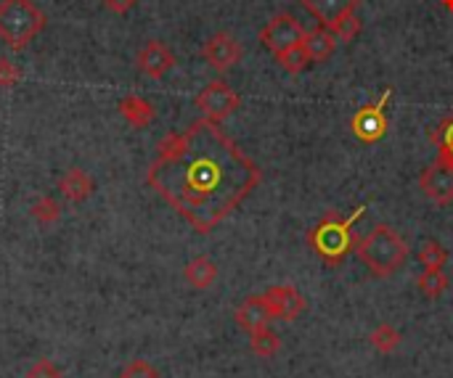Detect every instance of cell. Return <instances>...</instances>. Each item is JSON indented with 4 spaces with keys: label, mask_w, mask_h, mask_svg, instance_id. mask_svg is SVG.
Wrapping results in <instances>:
<instances>
[{
    "label": "cell",
    "mask_w": 453,
    "mask_h": 378,
    "mask_svg": "<svg viewBox=\"0 0 453 378\" xmlns=\"http://www.w3.org/2000/svg\"><path fill=\"white\" fill-rule=\"evenodd\" d=\"M138 72L151 77V79H162L173 66H175V53L162 42V40H149L141 50H138Z\"/></svg>",
    "instance_id": "cell-11"
},
{
    "label": "cell",
    "mask_w": 453,
    "mask_h": 378,
    "mask_svg": "<svg viewBox=\"0 0 453 378\" xmlns=\"http://www.w3.org/2000/svg\"><path fill=\"white\" fill-rule=\"evenodd\" d=\"M234 318H236L239 329H244L247 334H255V331L265 329V326L273 321V318H271V313H268V305H265L263 294H257V297H247V299L236 307Z\"/></svg>",
    "instance_id": "cell-13"
},
{
    "label": "cell",
    "mask_w": 453,
    "mask_h": 378,
    "mask_svg": "<svg viewBox=\"0 0 453 378\" xmlns=\"http://www.w3.org/2000/svg\"><path fill=\"white\" fill-rule=\"evenodd\" d=\"M419 291L427 297V299H441L443 291L449 289V276L443 270H425L417 281Z\"/></svg>",
    "instance_id": "cell-21"
},
{
    "label": "cell",
    "mask_w": 453,
    "mask_h": 378,
    "mask_svg": "<svg viewBox=\"0 0 453 378\" xmlns=\"http://www.w3.org/2000/svg\"><path fill=\"white\" fill-rule=\"evenodd\" d=\"M19 79H21V69L13 61L0 58V87H13Z\"/></svg>",
    "instance_id": "cell-28"
},
{
    "label": "cell",
    "mask_w": 453,
    "mask_h": 378,
    "mask_svg": "<svg viewBox=\"0 0 453 378\" xmlns=\"http://www.w3.org/2000/svg\"><path fill=\"white\" fill-rule=\"evenodd\" d=\"M361 26H364V21H361L356 13H350V16L340 19L337 24H332L329 29L337 34V40H340V42H353V40L361 34Z\"/></svg>",
    "instance_id": "cell-25"
},
{
    "label": "cell",
    "mask_w": 453,
    "mask_h": 378,
    "mask_svg": "<svg viewBox=\"0 0 453 378\" xmlns=\"http://www.w3.org/2000/svg\"><path fill=\"white\" fill-rule=\"evenodd\" d=\"M441 3H443V8H446V11H451L453 13V0H441Z\"/></svg>",
    "instance_id": "cell-30"
},
{
    "label": "cell",
    "mask_w": 453,
    "mask_h": 378,
    "mask_svg": "<svg viewBox=\"0 0 453 378\" xmlns=\"http://www.w3.org/2000/svg\"><path fill=\"white\" fill-rule=\"evenodd\" d=\"M430 140L438 146V159L443 164L453 167V114L446 119H441L433 130H430Z\"/></svg>",
    "instance_id": "cell-18"
},
{
    "label": "cell",
    "mask_w": 453,
    "mask_h": 378,
    "mask_svg": "<svg viewBox=\"0 0 453 378\" xmlns=\"http://www.w3.org/2000/svg\"><path fill=\"white\" fill-rule=\"evenodd\" d=\"M250 350H252V355H257V358H263V360H271V358L279 355L281 339H279V334H276L271 326H265V329L250 334Z\"/></svg>",
    "instance_id": "cell-19"
},
{
    "label": "cell",
    "mask_w": 453,
    "mask_h": 378,
    "mask_svg": "<svg viewBox=\"0 0 453 378\" xmlns=\"http://www.w3.org/2000/svg\"><path fill=\"white\" fill-rule=\"evenodd\" d=\"M242 56H244V48L231 32H215L202 48V58L210 64V69L220 74L231 72L242 61Z\"/></svg>",
    "instance_id": "cell-8"
},
{
    "label": "cell",
    "mask_w": 453,
    "mask_h": 378,
    "mask_svg": "<svg viewBox=\"0 0 453 378\" xmlns=\"http://www.w3.org/2000/svg\"><path fill=\"white\" fill-rule=\"evenodd\" d=\"M419 262L425 265V270H443V265L449 262V252L441 246V241L427 238L419 246Z\"/></svg>",
    "instance_id": "cell-22"
},
{
    "label": "cell",
    "mask_w": 453,
    "mask_h": 378,
    "mask_svg": "<svg viewBox=\"0 0 453 378\" xmlns=\"http://www.w3.org/2000/svg\"><path fill=\"white\" fill-rule=\"evenodd\" d=\"M260 180L263 170L207 117L165 135L146 170L149 188L202 236L236 212Z\"/></svg>",
    "instance_id": "cell-1"
},
{
    "label": "cell",
    "mask_w": 453,
    "mask_h": 378,
    "mask_svg": "<svg viewBox=\"0 0 453 378\" xmlns=\"http://www.w3.org/2000/svg\"><path fill=\"white\" fill-rule=\"evenodd\" d=\"M29 212H32V217H35L40 225H53V223H58V217H61V207H58V201L50 199V196L37 199V201L32 204Z\"/></svg>",
    "instance_id": "cell-24"
},
{
    "label": "cell",
    "mask_w": 453,
    "mask_h": 378,
    "mask_svg": "<svg viewBox=\"0 0 453 378\" xmlns=\"http://www.w3.org/2000/svg\"><path fill=\"white\" fill-rule=\"evenodd\" d=\"M366 212V204H361L350 217H342L340 212H326V217L308 233V244L311 249L319 254V260L326 265V268H340L348 254L353 252L356 246V236H353V228L356 223L364 217Z\"/></svg>",
    "instance_id": "cell-3"
},
{
    "label": "cell",
    "mask_w": 453,
    "mask_h": 378,
    "mask_svg": "<svg viewBox=\"0 0 453 378\" xmlns=\"http://www.w3.org/2000/svg\"><path fill=\"white\" fill-rule=\"evenodd\" d=\"M419 188L422 193L438 204V207H449L453 204V167L443 164L441 159L433 162L422 175H419Z\"/></svg>",
    "instance_id": "cell-10"
},
{
    "label": "cell",
    "mask_w": 453,
    "mask_h": 378,
    "mask_svg": "<svg viewBox=\"0 0 453 378\" xmlns=\"http://www.w3.org/2000/svg\"><path fill=\"white\" fill-rule=\"evenodd\" d=\"M45 29V13L32 0H0V40L11 50L27 48Z\"/></svg>",
    "instance_id": "cell-4"
},
{
    "label": "cell",
    "mask_w": 453,
    "mask_h": 378,
    "mask_svg": "<svg viewBox=\"0 0 453 378\" xmlns=\"http://www.w3.org/2000/svg\"><path fill=\"white\" fill-rule=\"evenodd\" d=\"M300 5L313 13L321 26H332L340 19L356 13L361 8V0H300Z\"/></svg>",
    "instance_id": "cell-12"
},
{
    "label": "cell",
    "mask_w": 453,
    "mask_h": 378,
    "mask_svg": "<svg viewBox=\"0 0 453 378\" xmlns=\"http://www.w3.org/2000/svg\"><path fill=\"white\" fill-rule=\"evenodd\" d=\"M276 61H279V66H281L284 72L300 74V72L311 64V56H308L305 45L300 42V45H295V48H289V50H284V53H276Z\"/></svg>",
    "instance_id": "cell-23"
},
{
    "label": "cell",
    "mask_w": 453,
    "mask_h": 378,
    "mask_svg": "<svg viewBox=\"0 0 453 378\" xmlns=\"http://www.w3.org/2000/svg\"><path fill=\"white\" fill-rule=\"evenodd\" d=\"M369 342H372V347H374L380 355H393V352L401 347L403 336H401V331H398L395 326L380 323V326L369 334Z\"/></svg>",
    "instance_id": "cell-20"
},
{
    "label": "cell",
    "mask_w": 453,
    "mask_h": 378,
    "mask_svg": "<svg viewBox=\"0 0 453 378\" xmlns=\"http://www.w3.org/2000/svg\"><path fill=\"white\" fill-rule=\"evenodd\" d=\"M183 278L191 289L196 291H207L215 281H218V265L210 257H194L186 268H183Z\"/></svg>",
    "instance_id": "cell-17"
},
{
    "label": "cell",
    "mask_w": 453,
    "mask_h": 378,
    "mask_svg": "<svg viewBox=\"0 0 453 378\" xmlns=\"http://www.w3.org/2000/svg\"><path fill=\"white\" fill-rule=\"evenodd\" d=\"M24 378H64V374H61V368H58L53 360L40 358V360H35V363L27 368V376Z\"/></svg>",
    "instance_id": "cell-26"
},
{
    "label": "cell",
    "mask_w": 453,
    "mask_h": 378,
    "mask_svg": "<svg viewBox=\"0 0 453 378\" xmlns=\"http://www.w3.org/2000/svg\"><path fill=\"white\" fill-rule=\"evenodd\" d=\"M194 103H196V109H199L207 119L223 122L226 117H231V114L239 109L242 98H239V93H236L226 79H212V82L196 95Z\"/></svg>",
    "instance_id": "cell-6"
},
{
    "label": "cell",
    "mask_w": 453,
    "mask_h": 378,
    "mask_svg": "<svg viewBox=\"0 0 453 378\" xmlns=\"http://www.w3.org/2000/svg\"><path fill=\"white\" fill-rule=\"evenodd\" d=\"M353 249H356V257L364 262V268H369L374 278L395 276L409 260V244L395 228L385 223L374 225L364 238L356 241Z\"/></svg>",
    "instance_id": "cell-2"
},
{
    "label": "cell",
    "mask_w": 453,
    "mask_h": 378,
    "mask_svg": "<svg viewBox=\"0 0 453 378\" xmlns=\"http://www.w3.org/2000/svg\"><path fill=\"white\" fill-rule=\"evenodd\" d=\"M303 45H305V50H308L311 61L321 64V61H329V58L334 56V50H337L340 40H337V34H334L329 26H316V29L305 32Z\"/></svg>",
    "instance_id": "cell-15"
},
{
    "label": "cell",
    "mask_w": 453,
    "mask_h": 378,
    "mask_svg": "<svg viewBox=\"0 0 453 378\" xmlns=\"http://www.w3.org/2000/svg\"><path fill=\"white\" fill-rule=\"evenodd\" d=\"M119 378H159V371L146 360H133Z\"/></svg>",
    "instance_id": "cell-27"
},
{
    "label": "cell",
    "mask_w": 453,
    "mask_h": 378,
    "mask_svg": "<svg viewBox=\"0 0 453 378\" xmlns=\"http://www.w3.org/2000/svg\"><path fill=\"white\" fill-rule=\"evenodd\" d=\"M265 305H268V313L273 321H287V323H295L305 310H308V302L305 297L297 291V286L292 284H281V286H271L265 294H263Z\"/></svg>",
    "instance_id": "cell-9"
},
{
    "label": "cell",
    "mask_w": 453,
    "mask_h": 378,
    "mask_svg": "<svg viewBox=\"0 0 453 378\" xmlns=\"http://www.w3.org/2000/svg\"><path fill=\"white\" fill-rule=\"evenodd\" d=\"M119 114H122V119L130 125V127H135V130H143V127H149L151 122H154V117H157V111H154V106H151V101H146L143 95H125L122 101H119Z\"/></svg>",
    "instance_id": "cell-16"
},
{
    "label": "cell",
    "mask_w": 453,
    "mask_h": 378,
    "mask_svg": "<svg viewBox=\"0 0 453 378\" xmlns=\"http://www.w3.org/2000/svg\"><path fill=\"white\" fill-rule=\"evenodd\" d=\"M393 98V87H388L374 103L361 106L350 119V132L361 143H380L388 135V103Z\"/></svg>",
    "instance_id": "cell-5"
},
{
    "label": "cell",
    "mask_w": 453,
    "mask_h": 378,
    "mask_svg": "<svg viewBox=\"0 0 453 378\" xmlns=\"http://www.w3.org/2000/svg\"><path fill=\"white\" fill-rule=\"evenodd\" d=\"M305 40V26L292 16V13H276L263 29H260V42L276 56L284 53Z\"/></svg>",
    "instance_id": "cell-7"
},
{
    "label": "cell",
    "mask_w": 453,
    "mask_h": 378,
    "mask_svg": "<svg viewBox=\"0 0 453 378\" xmlns=\"http://www.w3.org/2000/svg\"><path fill=\"white\" fill-rule=\"evenodd\" d=\"M135 3H138V0H104V5H106L111 13H119V16L127 13V11H133Z\"/></svg>",
    "instance_id": "cell-29"
},
{
    "label": "cell",
    "mask_w": 453,
    "mask_h": 378,
    "mask_svg": "<svg viewBox=\"0 0 453 378\" xmlns=\"http://www.w3.org/2000/svg\"><path fill=\"white\" fill-rule=\"evenodd\" d=\"M58 191H61V196H64L66 201L82 204V201H88V199L93 196L96 183H93V178H90L85 170L72 167V170H66V172L58 178Z\"/></svg>",
    "instance_id": "cell-14"
}]
</instances>
